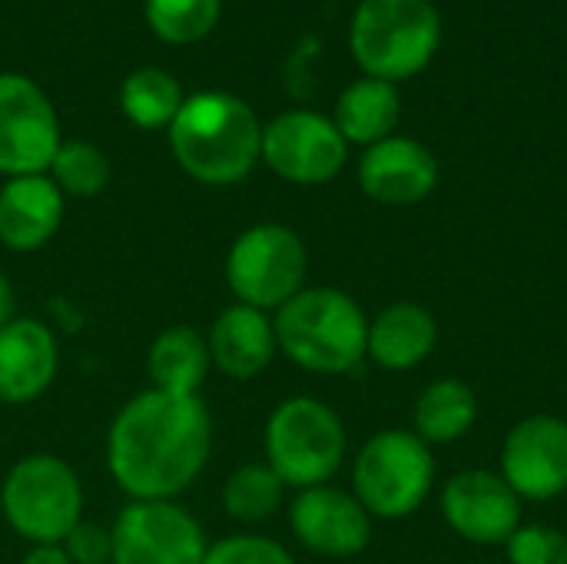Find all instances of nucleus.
I'll return each mask as SVG.
<instances>
[{
    "mask_svg": "<svg viewBox=\"0 0 567 564\" xmlns=\"http://www.w3.org/2000/svg\"><path fill=\"white\" fill-rule=\"evenodd\" d=\"M7 525L30 545H63L83 522V489L70 462L50 452L23 455L0 485Z\"/></svg>",
    "mask_w": 567,
    "mask_h": 564,
    "instance_id": "7",
    "label": "nucleus"
},
{
    "mask_svg": "<svg viewBox=\"0 0 567 564\" xmlns=\"http://www.w3.org/2000/svg\"><path fill=\"white\" fill-rule=\"evenodd\" d=\"M73 564H110L113 562V535L96 522H80L60 545Z\"/></svg>",
    "mask_w": 567,
    "mask_h": 564,
    "instance_id": "29",
    "label": "nucleus"
},
{
    "mask_svg": "<svg viewBox=\"0 0 567 564\" xmlns=\"http://www.w3.org/2000/svg\"><path fill=\"white\" fill-rule=\"evenodd\" d=\"M223 0H146V23L166 43H196L219 20Z\"/></svg>",
    "mask_w": 567,
    "mask_h": 564,
    "instance_id": "26",
    "label": "nucleus"
},
{
    "mask_svg": "<svg viewBox=\"0 0 567 564\" xmlns=\"http://www.w3.org/2000/svg\"><path fill=\"white\" fill-rule=\"evenodd\" d=\"M309 253L296 229L282 223H256L239 233L226 253V286L236 302L276 312L306 289Z\"/></svg>",
    "mask_w": 567,
    "mask_h": 564,
    "instance_id": "8",
    "label": "nucleus"
},
{
    "mask_svg": "<svg viewBox=\"0 0 567 564\" xmlns=\"http://www.w3.org/2000/svg\"><path fill=\"white\" fill-rule=\"evenodd\" d=\"M262 160L286 183L319 186L342 173L349 143L332 116L316 110H286L262 126Z\"/></svg>",
    "mask_w": 567,
    "mask_h": 564,
    "instance_id": "9",
    "label": "nucleus"
},
{
    "mask_svg": "<svg viewBox=\"0 0 567 564\" xmlns=\"http://www.w3.org/2000/svg\"><path fill=\"white\" fill-rule=\"evenodd\" d=\"M359 186L382 206H415L439 186V160L412 136H385L365 146L359 160Z\"/></svg>",
    "mask_w": 567,
    "mask_h": 564,
    "instance_id": "15",
    "label": "nucleus"
},
{
    "mask_svg": "<svg viewBox=\"0 0 567 564\" xmlns=\"http://www.w3.org/2000/svg\"><path fill=\"white\" fill-rule=\"evenodd\" d=\"M286 359L316 376H349L369 356V316L336 286H306L272 316Z\"/></svg>",
    "mask_w": 567,
    "mask_h": 564,
    "instance_id": "3",
    "label": "nucleus"
},
{
    "mask_svg": "<svg viewBox=\"0 0 567 564\" xmlns=\"http://www.w3.org/2000/svg\"><path fill=\"white\" fill-rule=\"evenodd\" d=\"M183 103H186V96H183L179 80L159 66L133 70L120 90V106H123L126 120L140 130H163V126L169 130V123L176 120Z\"/></svg>",
    "mask_w": 567,
    "mask_h": 564,
    "instance_id": "23",
    "label": "nucleus"
},
{
    "mask_svg": "<svg viewBox=\"0 0 567 564\" xmlns=\"http://www.w3.org/2000/svg\"><path fill=\"white\" fill-rule=\"evenodd\" d=\"M282 499H286V485L266 462L239 465L236 472H229L223 485V509L229 519L243 525L272 519L282 509Z\"/></svg>",
    "mask_w": 567,
    "mask_h": 564,
    "instance_id": "24",
    "label": "nucleus"
},
{
    "mask_svg": "<svg viewBox=\"0 0 567 564\" xmlns=\"http://www.w3.org/2000/svg\"><path fill=\"white\" fill-rule=\"evenodd\" d=\"M399 113H402V96L395 83L379 76H359L339 93L332 123L339 126L346 143L372 146L395 133Z\"/></svg>",
    "mask_w": 567,
    "mask_h": 564,
    "instance_id": "20",
    "label": "nucleus"
},
{
    "mask_svg": "<svg viewBox=\"0 0 567 564\" xmlns=\"http://www.w3.org/2000/svg\"><path fill=\"white\" fill-rule=\"evenodd\" d=\"M110 564H203L209 542L176 502H130L113 529Z\"/></svg>",
    "mask_w": 567,
    "mask_h": 564,
    "instance_id": "11",
    "label": "nucleus"
},
{
    "mask_svg": "<svg viewBox=\"0 0 567 564\" xmlns=\"http://www.w3.org/2000/svg\"><path fill=\"white\" fill-rule=\"evenodd\" d=\"M522 502H551L567 492V422L528 416L505 435L502 472Z\"/></svg>",
    "mask_w": 567,
    "mask_h": 564,
    "instance_id": "13",
    "label": "nucleus"
},
{
    "mask_svg": "<svg viewBox=\"0 0 567 564\" xmlns=\"http://www.w3.org/2000/svg\"><path fill=\"white\" fill-rule=\"evenodd\" d=\"M478 422V396L462 379H435L422 389L415 412H412V432L429 445H449L465 439Z\"/></svg>",
    "mask_w": 567,
    "mask_h": 564,
    "instance_id": "22",
    "label": "nucleus"
},
{
    "mask_svg": "<svg viewBox=\"0 0 567 564\" xmlns=\"http://www.w3.org/2000/svg\"><path fill=\"white\" fill-rule=\"evenodd\" d=\"M13 319V289H10V279L3 276L0 269V329Z\"/></svg>",
    "mask_w": 567,
    "mask_h": 564,
    "instance_id": "31",
    "label": "nucleus"
},
{
    "mask_svg": "<svg viewBox=\"0 0 567 564\" xmlns=\"http://www.w3.org/2000/svg\"><path fill=\"white\" fill-rule=\"evenodd\" d=\"M213 419L199 396L146 389L106 432V465L130 502H173L206 469Z\"/></svg>",
    "mask_w": 567,
    "mask_h": 564,
    "instance_id": "1",
    "label": "nucleus"
},
{
    "mask_svg": "<svg viewBox=\"0 0 567 564\" xmlns=\"http://www.w3.org/2000/svg\"><path fill=\"white\" fill-rule=\"evenodd\" d=\"M63 219V193L47 173L10 176L0 189V243L13 253H33L53 239Z\"/></svg>",
    "mask_w": 567,
    "mask_h": 564,
    "instance_id": "18",
    "label": "nucleus"
},
{
    "mask_svg": "<svg viewBox=\"0 0 567 564\" xmlns=\"http://www.w3.org/2000/svg\"><path fill=\"white\" fill-rule=\"evenodd\" d=\"M209 346L206 336L189 326H173L159 332L146 352V372L153 389L176 396H199V386L209 376Z\"/></svg>",
    "mask_w": 567,
    "mask_h": 564,
    "instance_id": "21",
    "label": "nucleus"
},
{
    "mask_svg": "<svg viewBox=\"0 0 567 564\" xmlns=\"http://www.w3.org/2000/svg\"><path fill=\"white\" fill-rule=\"evenodd\" d=\"M508 564H567V535L555 525H522L505 542Z\"/></svg>",
    "mask_w": 567,
    "mask_h": 564,
    "instance_id": "27",
    "label": "nucleus"
},
{
    "mask_svg": "<svg viewBox=\"0 0 567 564\" xmlns=\"http://www.w3.org/2000/svg\"><path fill=\"white\" fill-rule=\"evenodd\" d=\"M349 435L339 412L312 396L282 399L266 422V465L286 489L329 485L346 462Z\"/></svg>",
    "mask_w": 567,
    "mask_h": 564,
    "instance_id": "5",
    "label": "nucleus"
},
{
    "mask_svg": "<svg viewBox=\"0 0 567 564\" xmlns=\"http://www.w3.org/2000/svg\"><path fill=\"white\" fill-rule=\"evenodd\" d=\"M20 564H73L66 558V552L60 548V545H33Z\"/></svg>",
    "mask_w": 567,
    "mask_h": 564,
    "instance_id": "30",
    "label": "nucleus"
},
{
    "mask_svg": "<svg viewBox=\"0 0 567 564\" xmlns=\"http://www.w3.org/2000/svg\"><path fill=\"white\" fill-rule=\"evenodd\" d=\"M203 564H296V558L266 535H229L209 545Z\"/></svg>",
    "mask_w": 567,
    "mask_h": 564,
    "instance_id": "28",
    "label": "nucleus"
},
{
    "mask_svg": "<svg viewBox=\"0 0 567 564\" xmlns=\"http://www.w3.org/2000/svg\"><path fill=\"white\" fill-rule=\"evenodd\" d=\"M435 489V455L412 429L372 435L352 465V495L372 519L399 522L415 515Z\"/></svg>",
    "mask_w": 567,
    "mask_h": 564,
    "instance_id": "6",
    "label": "nucleus"
},
{
    "mask_svg": "<svg viewBox=\"0 0 567 564\" xmlns=\"http://www.w3.org/2000/svg\"><path fill=\"white\" fill-rule=\"evenodd\" d=\"M169 150L196 183L233 186L262 160V123L236 93L203 90L169 123Z\"/></svg>",
    "mask_w": 567,
    "mask_h": 564,
    "instance_id": "2",
    "label": "nucleus"
},
{
    "mask_svg": "<svg viewBox=\"0 0 567 564\" xmlns=\"http://www.w3.org/2000/svg\"><path fill=\"white\" fill-rule=\"evenodd\" d=\"M60 369V342L56 332L33 319L13 316L0 329V402L27 406L40 399Z\"/></svg>",
    "mask_w": 567,
    "mask_h": 564,
    "instance_id": "16",
    "label": "nucleus"
},
{
    "mask_svg": "<svg viewBox=\"0 0 567 564\" xmlns=\"http://www.w3.org/2000/svg\"><path fill=\"white\" fill-rule=\"evenodd\" d=\"M60 143V120L50 96L20 73H0V173H47Z\"/></svg>",
    "mask_w": 567,
    "mask_h": 564,
    "instance_id": "10",
    "label": "nucleus"
},
{
    "mask_svg": "<svg viewBox=\"0 0 567 564\" xmlns=\"http://www.w3.org/2000/svg\"><path fill=\"white\" fill-rule=\"evenodd\" d=\"M442 43V17L432 0H359L349 47L365 76L389 83L422 73Z\"/></svg>",
    "mask_w": 567,
    "mask_h": 564,
    "instance_id": "4",
    "label": "nucleus"
},
{
    "mask_svg": "<svg viewBox=\"0 0 567 564\" xmlns=\"http://www.w3.org/2000/svg\"><path fill=\"white\" fill-rule=\"evenodd\" d=\"M206 346H209L213 366L223 376L239 379V382H249L259 372H266L279 352L272 316L243 302H233L216 316V322L209 326Z\"/></svg>",
    "mask_w": 567,
    "mask_h": 564,
    "instance_id": "17",
    "label": "nucleus"
},
{
    "mask_svg": "<svg viewBox=\"0 0 567 564\" xmlns=\"http://www.w3.org/2000/svg\"><path fill=\"white\" fill-rule=\"evenodd\" d=\"M439 346V322L419 302H392L369 319L365 356L389 372H409L422 366Z\"/></svg>",
    "mask_w": 567,
    "mask_h": 564,
    "instance_id": "19",
    "label": "nucleus"
},
{
    "mask_svg": "<svg viewBox=\"0 0 567 564\" xmlns=\"http://www.w3.org/2000/svg\"><path fill=\"white\" fill-rule=\"evenodd\" d=\"M50 173H53L50 180L56 183L60 193L90 199V196L106 189V183H110V160L90 140H63L56 156H53Z\"/></svg>",
    "mask_w": 567,
    "mask_h": 564,
    "instance_id": "25",
    "label": "nucleus"
},
{
    "mask_svg": "<svg viewBox=\"0 0 567 564\" xmlns=\"http://www.w3.org/2000/svg\"><path fill=\"white\" fill-rule=\"evenodd\" d=\"M442 515L449 529L482 548L505 545L522 522V499L512 485L488 469H465L442 489Z\"/></svg>",
    "mask_w": 567,
    "mask_h": 564,
    "instance_id": "12",
    "label": "nucleus"
},
{
    "mask_svg": "<svg viewBox=\"0 0 567 564\" xmlns=\"http://www.w3.org/2000/svg\"><path fill=\"white\" fill-rule=\"evenodd\" d=\"M289 525L296 542L322 558H352L365 552L372 539V515L352 492L336 485L302 489L292 499Z\"/></svg>",
    "mask_w": 567,
    "mask_h": 564,
    "instance_id": "14",
    "label": "nucleus"
}]
</instances>
